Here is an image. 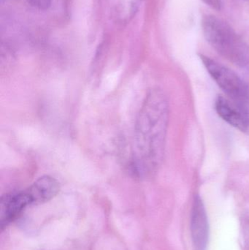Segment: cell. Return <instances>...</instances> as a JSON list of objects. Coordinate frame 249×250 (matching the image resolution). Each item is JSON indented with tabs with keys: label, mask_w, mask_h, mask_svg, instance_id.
Here are the masks:
<instances>
[{
	"label": "cell",
	"mask_w": 249,
	"mask_h": 250,
	"mask_svg": "<svg viewBox=\"0 0 249 250\" xmlns=\"http://www.w3.org/2000/svg\"><path fill=\"white\" fill-rule=\"evenodd\" d=\"M168 123V105L158 90L147 95L134 128V164L137 173L149 174L159 166L163 155Z\"/></svg>",
	"instance_id": "cell-1"
},
{
	"label": "cell",
	"mask_w": 249,
	"mask_h": 250,
	"mask_svg": "<svg viewBox=\"0 0 249 250\" xmlns=\"http://www.w3.org/2000/svg\"><path fill=\"white\" fill-rule=\"evenodd\" d=\"M202 30L209 45L224 58L241 67L249 66V45L225 21L213 15L203 17Z\"/></svg>",
	"instance_id": "cell-2"
},
{
	"label": "cell",
	"mask_w": 249,
	"mask_h": 250,
	"mask_svg": "<svg viewBox=\"0 0 249 250\" xmlns=\"http://www.w3.org/2000/svg\"><path fill=\"white\" fill-rule=\"evenodd\" d=\"M200 60L218 86L229 97L232 103L249 115V86L230 69L200 54Z\"/></svg>",
	"instance_id": "cell-3"
},
{
	"label": "cell",
	"mask_w": 249,
	"mask_h": 250,
	"mask_svg": "<svg viewBox=\"0 0 249 250\" xmlns=\"http://www.w3.org/2000/svg\"><path fill=\"white\" fill-rule=\"evenodd\" d=\"M190 230L194 250H207L209 240V224L203 200L196 195L192 207Z\"/></svg>",
	"instance_id": "cell-4"
},
{
	"label": "cell",
	"mask_w": 249,
	"mask_h": 250,
	"mask_svg": "<svg viewBox=\"0 0 249 250\" xmlns=\"http://www.w3.org/2000/svg\"><path fill=\"white\" fill-rule=\"evenodd\" d=\"M28 206H30V202L24 190L6 194L1 197L0 203L1 229L14 221Z\"/></svg>",
	"instance_id": "cell-5"
},
{
	"label": "cell",
	"mask_w": 249,
	"mask_h": 250,
	"mask_svg": "<svg viewBox=\"0 0 249 250\" xmlns=\"http://www.w3.org/2000/svg\"><path fill=\"white\" fill-rule=\"evenodd\" d=\"M218 115L231 126L241 132H249V115L230 100L219 96L215 102Z\"/></svg>",
	"instance_id": "cell-6"
},
{
	"label": "cell",
	"mask_w": 249,
	"mask_h": 250,
	"mask_svg": "<svg viewBox=\"0 0 249 250\" xmlns=\"http://www.w3.org/2000/svg\"><path fill=\"white\" fill-rule=\"evenodd\" d=\"M59 190V182L50 176L39 177L24 189L30 205H39L48 202L57 196Z\"/></svg>",
	"instance_id": "cell-7"
},
{
	"label": "cell",
	"mask_w": 249,
	"mask_h": 250,
	"mask_svg": "<svg viewBox=\"0 0 249 250\" xmlns=\"http://www.w3.org/2000/svg\"><path fill=\"white\" fill-rule=\"evenodd\" d=\"M33 7L39 10H47L51 6V0H28Z\"/></svg>",
	"instance_id": "cell-8"
},
{
	"label": "cell",
	"mask_w": 249,
	"mask_h": 250,
	"mask_svg": "<svg viewBox=\"0 0 249 250\" xmlns=\"http://www.w3.org/2000/svg\"><path fill=\"white\" fill-rule=\"evenodd\" d=\"M208 6L213 10H220L222 7V0H203Z\"/></svg>",
	"instance_id": "cell-9"
}]
</instances>
